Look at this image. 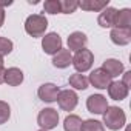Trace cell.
Returning <instances> with one entry per match:
<instances>
[{
	"label": "cell",
	"instance_id": "obj_18",
	"mask_svg": "<svg viewBox=\"0 0 131 131\" xmlns=\"http://www.w3.org/2000/svg\"><path fill=\"white\" fill-rule=\"evenodd\" d=\"M108 0L106 2H94V0H82L79 2V8H82L83 11H94V13H99V11H103L106 6H108Z\"/></svg>",
	"mask_w": 131,
	"mask_h": 131
},
{
	"label": "cell",
	"instance_id": "obj_16",
	"mask_svg": "<svg viewBox=\"0 0 131 131\" xmlns=\"http://www.w3.org/2000/svg\"><path fill=\"white\" fill-rule=\"evenodd\" d=\"M22 82H23V73H22V70H19L16 67L5 70V83L6 85H9V86H19Z\"/></svg>",
	"mask_w": 131,
	"mask_h": 131
},
{
	"label": "cell",
	"instance_id": "obj_7",
	"mask_svg": "<svg viewBox=\"0 0 131 131\" xmlns=\"http://www.w3.org/2000/svg\"><path fill=\"white\" fill-rule=\"evenodd\" d=\"M88 82H90L94 88H97V90H106V88L110 86V83L113 82V79H111L102 68H96V70L90 74Z\"/></svg>",
	"mask_w": 131,
	"mask_h": 131
},
{
	"label": "cell",
	"instance_id": "obj_23",
	"mask_svg": "<svg viewBox=\"0 0 131 131\" xmlns=\"http://www.w3.org/2000/svg\"><path fill=\"white\" fill-rule=\"evenodd\" d=\"M43 11L48 14H60V0H46L43 3Z\"/></svg>",
	"mask_w": 131,
	"mask_h": 131
},
{
	"label": "cell",
	"instance_id": "obj_26",
	"mask_svg": "<svg viewBox=\"0 0 131 131\" xmlns=\"http://www.w3.org/2000/svg\"><path fill=\"white\" fill-rule=\"evenodd\" d=\"M129 79H131V71H126V73L123 74V80H122V83H123L128 90H129V86H131V85H129Z\"/></svg>",
	"mask_w": 131,
	"mask_h": 131
},
{
	"label": "cell",
	"instance_id": "obj_5",
	"mask_svg": "<svg viewBox=\"0 0 131 131\" xmlns=\"http://www.w3.org/2000/svg\"><path fill=\"white\" fill-rule=\"evenodd\" d=\"M56 102L59 103V106L63 111H73L79 103V97L73 90H63V91L59 93Z\"/></svg>",
	"mask_w": 131,
	"mask_h": 131
},
{
	"label": "cell",
	"instance_id": "obj_6",
	"mask_svg": "<svg viewBox=\"0 0 131 131\" xmlns=\"http://www.w3.org/2000/svg\"><path fill=\"white\" fill-rule=\"evenodd\" d=\"M42 48L45 51V54L54 56L62 49V39L57 32H48L43 36L42 39Z\"/></svg>",
	"mask_w": 131,
	"mask_h": 131
},
{
	"label": "cell",
	"instance_id": "obj_4",
	"mask_svg": "<svg viewBox=\"0 0 131 131\" xmlns=\"http://www.w3.org/2000/svg\"><path fill=\"white\" fill-rule=\"evenodd\" d=\"M37 123L40 125V129L49 131L54 129L59 123V113L54 108H43L37 116Z\"/></svg>",
	"mask_w": 131,
	"mask_h": 131
},
{
	"label": "cell",
	"instance_id": "obj_29",
	"mask_svg": "<svg viewBox=\"0 0 131 131\" xmlns=\"http://www.w3.org/2000/svg\"><path fill=\"white\" fill-rule=\"evenodd\" d=\"M0 68H5L3 67V57H0Z\"/></svg>",
	"mask_w": 131,
	"mask_h": 131
},
{
	"label": "cell",
	"instance_id": "obj_3",
	"mask_svg": "<svg viewBox=\"0 0 131 131\" xmlns=\"http://www.w3.org/2000/svg\"><path fill=\"white\" fill-rule=\"evenodd\" d=\"M93 62H94V54L90 49H80V51H77L74 54L71 65L76 68V71L80 74V73L88 71L93 67Z\"/></svg>",
	"mask_w": 131,
	"mask_h": 131
},
{
	"label": "cell",
	"instance_id": "obj_13",
	"mask_svg": "<svg viewBox=\"0 0 131 131\" xmlns=\"http://www.w3.org/2000/svg\"><path fill=\"white\" fill-rule=\"evenodd\" d=\"M73 63V56H71V51L70 49H60L57 54H54V57H52V65L56 68H60V70H63V68H68L70 65Z\"/></svg>",
	"mask_w": 131,
	"mask_h": 131
},
{
	"label": "cell",
	"instance_id": "obj_2",
	"mask_svg": "<svg viewBox=\"0 0 131 131\" xmlns=\"http://www.w3.org/2000/svg\"><path fill=\"white\" fill-rule=\"evenodd\" d=\"M48 28V19L45 14H31L25 20V31L31 37H43Z\"/></svg>",
	"mask_w": 131,
	"mask_h": 131
},
{
	"label": "cell",
	"instance_id": "obj_31",
	"mask_svg": "<svg viewBox=\"0 0 131 131\" xmlns=\"http://www.w3.org/2000/svg\"><path fill=\"white\" fill-rule=\"evenodd\" d=\"M39 131H45V129H39Z\"/></svg>",
	"mask_w": 131,
	"mask_h": 131
},
{
	"label": "cell",
	"instance_id": "obj_14",
	"mask_svg": "<svg viewBox=\"0 0 131 131\" xmlns=\"http://www.w3.org/2000/svg\"><path fill=\"white\" fill-rule=\"evenodd\" d=\"M102 70L113 79V77H117L119 74L123 73V63L117 59H106L102 65Z\"/></svg>",
	"mask_w": 131,
	"mask_h": 131
},
{
	"label": "cell",
	"instance_id": "obj_20",
	"mask_svg": "<svg viewBox=\"0 0 131 131\" xmlns=\"http://www.w3.org/2000/svg\"><path fill=\"white\" fill-rule=\"evenodd\" d=\"M68 82H70V85L74 88V90H86L88 88V77H85L83 74H79V73H76V74H71L70 76V79H68Z\"/></svg>",
	"mask_w": 131,
	"mask_h": 131
},
{
	"label": "cell",
	"instance_id": "obj_27",
	"mask_svg": "<svg viewBox=\"0 0 131 131\" xmlns=\"http://www.w3.org/2000/svg\"><path fill=\"white\" fill-rule=\"evenodd\" d=\"M3 22H5V9L0 8V28L3 26Z\"/></svg>",
	"mask_w": 131,
	"mask_h": 131
},
{
	"label": "cell",
	"instance_id": "obj_12",
	"mask_svg": "<svg viewBox=\"0 0 131 131\" xmlns=\"http://www.w3.org/2000/svg\"><path fill=\"white\" fill-rule=\"evenodd\" d=\"M116 14H117V9H116V8L106 6L103 11H100L99 17H97V23H99L102 28H114Z\"/></svg>",
	"mask_w": 131,
	"mask_h": 131
},
{
	"label": "cell",
	"instance_id": "obj_11",
	"mask_svg": "<svg viewBox=\"0 0 131 131\" xmlns=\"http://www.w3.org/2000/svg\"><path fill=\"white\" fill-rule=\"evenodd\" d=\"M88 43V37L82 32V31H74L70 34L68 37V49L70 51H80V49H85Z\"/></svg>",
	"mask_w": 131,
	"mask_h": 131
},
{
	"label": "cell",
	"instance_id": "obj_28",
	"mask_svg": "<svg viewBox=\"0 0 131 131\" xmlns=\"http://www.w3.org/2000/svg\"><path fill=\"white\" fill-rule=\"evenodd\" d=\"M5 83V68H0V85Z\"/></svg>",
	"mask_w": 131,
	"mask_h": 131
},
{
	"label": "cell",
	"instance_id": "obj_30",
	"mask_svg": "<svg viewBox=\"0 0 131 131\" xmlns=\"http://www.w3.org/2000/svg\"><path fill=\"white\" fill-rule=\"evenodd\" d=\"M126 131H129V128H126Z\"/></svg>",
	"mask_w": 131,
	"mask_h": 131
},
{
	"label": "cell",
	"instance_id": "obj_21",
	"mask_svg": "<svg viewBox=\"0 0 131 131\" xmlns=\"http://www.w3.org/2000/svg\"><path fill=\"white\" fill-rule=\"evenodd\" d=\"M80 131H105V126L102 122L94 120V119H88L85 122H82V129Z\"/></svg>",
	"mask_w": 131,
	"mask_h": 131
},
{
	"label": "cell",
	"instance_id": "obj_10",
	"mask_svg": "<svg viewBox=\"0 0 131 131\" xmlns=\"http://www.w3.org/2000/svg\"><path fill=\"white\" fill-rule=\"evenodd\" d=\"M110 39L114 45L125 46L131 42V28H113L110 32Z\"/></svg>",
	"mask_w": 131,
	"mask_h": 131
},
{
	"label": "cell",
	"instance_id": "obj_22",
	"mask_svg": "<svg viewBox=\"0 0 131 131\" xmlns=\"http://www.w3.org/2000/svg\"><path fill=\"white\" fill-rule=\"evenodd\" d=\"M79 8L76 0H60V14H73Z\"/></svg>",
	"mask_w": 131,
	"mask_h": 131
},
{
	"label": "cell",
	"instance_id": "obj_15",
	"mask_svg": "<svg viewBox=\"0 0 131 131\" xmlns=\"http://www.w3.org/2000/svg\"><path fill=\"white\" fill-rule=\"evenodd\" d=\"M128 88L122 82H111L108 86V94L113 100H123L128 96Z\"/></svg>",
	"mask_w": 131,
	"mask_h": 131
},
{
	"label": "cell",
	"instance_id": "obj_9",
	"mask_svg": "<svg viewBox=\"0 0 131 131\" xmlns=\"http://www.w3.org/2000/svg\"><path fill=\"white\" fill-rule=\"evenodd\" d=\"M59 93H60V90H59V86L54 85V83H43V85H40L39 90H37L39 99H40L42 102H46V103L56 102Z\"/></svg>",
	"mask_w": 131,
	"mask_h": 131
},
{
	"label": "cell",
	"instance_id": "obj_1",
	"mask_svg": "<svg viewBox=\"0 0 131 131\" xmlns=\"http://www.w3.org/2000/svg\"><path fill=\"white\" fill-rule=\"evenodd\" d=\"M102 116H103V125H106V128L111 131H117L125 126L126 116L125 111L119 106H108Z\"/></svg>",
	"mask_w": 131,
	"mask_h": 131
},
{
	"label": "cell",
	"instance_id": "obj_8",
	"mask_svg": "<svg viewBox=\"0 0 131 131\" xmlns=\"http://www.w3.org/2000/svg\"><path fill=\"white\" fill-rule=\"evenodd\" d=\"M86 108L93 114H103L108 108V100L102 94H91L86 99Z\"/></svg>",
	"mask_w": 131,
	"mask_h": 131
},
{
	"label": "cell",
	"instance_id": "obj_19",
	"mask_svg": "<svg viewBox=\"0 0 131 131\" xmlns=\"http://www.w3.org/2000/svg\"><path fill=\"white\" fill-rule=\"evenodd\" d=\"M63 129L65 131H80L82 129V119L76 114H70L63 120Z\"/></svg>",
	"mask_w": 131,
	"mask_h": 131
},
{
	"label": "cell",
	"instance_id": "obj_25",
	"mask_svg": "<svg viewBox=\"0 0 131 131\" xmlns=\"http://www.w3.org/2000/svg\"><path fill=\"white\" fill-rule=\"evenodd\" d=\"M13 48H14V43H13L9 39H6V37H0V57L11 54Z\"/></svg>",
	"mask_w": 131,
	"mask_h": 131
},
{
	"label": "cell",
	"instance_id": "obj_17",
	"mask_svg": "<svg viewBox=\"0 0 131 131\" xmlns=\"http://www.w3.org/2000/svg\"><path fill=\"white\" fill-rule=\"evenodd\" d=\"M114 28H131V9L129 8H123L117 11Z\"/></svg>",
	"mask_w": 131,
	"mask_h": 131
},
{
	"label": "cell",
	"instance_id": "obj_24",
	"mask_svg": "<svg viewBox=\"0 0 131 131\" xmlns=\"http://www.w3.org/2000/svg\"><path fill=\"white\" fill-rule=\"evenodd\" d=\"M11 117V108L5 100H0V125H3Z\"/></svg>",
	"mask_w": 131,
	"mask_h": 131
}]
</instances>
